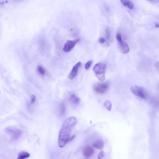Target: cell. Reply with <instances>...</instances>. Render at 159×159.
I'll return each instance as SVG.
<instances>
[{"instance_id": "cell-1", "label": "cell", "mask_w": 159, "mask_h": 159, "mask_svg": "<svg viewBox=\"0 0 159 159\" xmlns=\"http://www.w3.org/2000/svg\"><path fill=\"white\" fill-rule=\"evenodd\" d=\"M77 123V119L74 117H69L64 122L59 134L58 142L59 147H63L68 143L72 131Z\"/></svg>"}, {"instance_id": "cell-2", "label": "cell", "mask_w": 159, "mask_h": 159, "mask_svg": "<svg viewBox=\"0 0 159 159\" xmlns=\"http://www.w3.org/2000/svg\"><path fill=\"white\" fill-rule=\"evenodd\" d=\"M106 65L105 64L98 63L94 66L93 71L99 80L103 81L105 79Z\"/></svg>"}, {"instance_id": "cell-3", "label": "cell", "mask_w": 159, "mask_h": 159, "mask_svg": "<svg viewBox=\"0 0 159 159\" xmlns=\"http://www.w3.org/2000/svg\"><path fill=\"white\" fill-rule=\"evenodd\" d=\"M93 89L95 92L99 94L106 93L109 90L110 85L108 82L96 83L94 84Z\"/></svg>"}, {"instance_id": "cell-4", "label": "cell", "mask_w": 159, "mask_h": 159, "mask_svg": "<svg viewBox=\"0 0 159 159\" xmlns=\"http://www.w3.org/2000/svg\"><path fill=\"white\" fill-rule=\"evenodd\" d=\"M5 131L10 136L12 141L17 140L22 135V131L21 130L14 127H7L5 129Z\"/></svg>"}, {"instance_id": "cell-5", "label": "cell", "mask_w": 159, "mask_h": 159, "mask_svg": "<svg viewBox=\"0 0 159 159\" xmlns=\"http://www.w3.org/2000/svg\"><path fill=\"white\" fill-rule=\"evenodd\" d=\"M131 91L135 95L143 99H147L148 97V94L143 88L141 87L135 86H131Z\"/></svg>"}, {"instance_id": "cell-6", "label": "cell", "mask_w": 159, "mask_h": 159, "mask_svg": "<svg viewBox=\"0 0 159 159\" xmlns=\"http://www.w3.org/2000/svg\"><path fill=\"white\" fill-rule=\"evenodd\" d=\"M116 37L118 43L120 51L123 54L128 53L130 50L129 46L125 42L122 40L121 34L120 33L117 34Z\"/></svg>"}, {"instance_id": "cell-7", "label": "cell", "mask_w": 159, "mask_h": 159, "mask_svg": "<svg viewBox=\"0 0 159 159\" xmlns=\"http://www.w3.org/2000/svg\"><path fill=\"white\" fill-rule=\"evenodd\" d=\"M80 39H77L74 41H67L64 45L63 50L66 52H68L73 50L75 45L79 41Z\"/></svg>"}, {"instance_id": "cell-8", "label": "cell", "mask_w": 159, "mask_h": 159, "mask_svg": "<svg viewBox=\"0 0 159 159\" xmlns=\"http://www.w3.org/2000/svg\"><path fill=\"white\" fill-rule=\"evenodd\" d=\"M94 152V149L92 147L89 145H87L83 149V154L86 158H89L93 155Z\"/></svg>"}, {"instance_id": "cell-9", "label": "cell", "mask_w": 159, "mask_h": 159, "mask_svg": "<svg viewBox=\"0 0 159 159\" xmlns=\"http://www.w3.org/2000/svg\"><path fill=\"white\" fill-rule=\"evenodd\" d=\"M81 62H79L74 66L71 72L68 75V78L70 79H73L77 76L79 68L81 66Z\"/></svg>"}, {"instance_id": "cell-10", "label": "cell", "mask_w": 159, "mask_h": 159, "mask_svg": "<svg viewBox=\"0 0 159 159\" xmlns=\"http://www.w3.org/2000/svg\"><path fill=\"white\" fill-rule=\"evenodd\" d=\"M104 145V141L103 139H99L95 142L92 146L95 148L101 150L103 148Z\"/></svg>"}, {"instance_id": "cell-11", "label": "cell", "mask_w": 159, "mask_h": 159, "mask_svg": "<svg viewBox=\"0 0 159 159\" xmlns=\"http://www.w3.org/2000/svg\"><path fill=\"white\" fill-rule=\"evenodd\" d=\"M69 99L72 103L74 105H78L80 103V98L75 94H71L69 96Z\"/></svg>"}, {"instance_id": "cell-12", "label": "cell", "mask_w": 159, "mask_h": 159, "mask_svg": "<svg viewBox=\"0 0 159 159\" xmlns=\"http://www.w3.org/2000/svg\"><path fill=\"white\" fill-rule=\"evenodd\" d=\"M121 2L124 6H126L130 9L134 8V4L129 0H121Z\"/></svg>"}, {"instance_id": "cell-13", "label": "cell", "mask_w": 159, "mask_h": 159, "mask_svg": "<svg viewBox=\"0 0 159 159\" xmlns=\"http://www.w3.org/2000/svg\"><path fill=\"white\" fill-rule=\"evenodd\" d=\"M105 36L106 39V44L107 46H110V44L111 33L110 28L109 27H107L106 28L105 30Z\"/></svg>"}, {"instance_id": "cell-14", "label": "cell", "mask_w": 159, "mask_h": 159, "mask_svg": "<svg viewBox=\"0 0 159 159\" xmlns=\"http://www.w3.org/2000/svg\"><path fill=\"white\" fill-rule=\"evenodd\" d=\"M30 155L28 152H26L22 151L21 152L18 154V159H24L29 158L30 156Z\"/></svg>"}, {"instance_id": "cell-15", "label": "cell", "mask_w": 159, "mask_h": 159, "mask_svg": "<svg viewBox=\"0 0 159 159\" xmlns=\"http://www.w3.org/2000/svg\"><path fill=\"white\" fill-rule=\"evenodd\" d=\"M59 113L61 116H63L65 115L66 112V107L65 104L62 102L60 104Z\"/></svg>"}, {"instance_id": "cell-16", "label": "cell", "mask_w": 159, "mask_h": 159, "mask_svg": "<svg viewBox=\"0 0 159 159\" xmlns=\"http://www.w3.org/2000/svg\"><path fill=\"white\" fill-rule=\"evenodd\" d=\"M104 106L107 110L110 111L111 110L112 104L110 101L106 100L104 103Z\"/></svg>"}, {"instance_id": "cell-17", "label": "cell", "mask_w": 159, "mask_h": 159, "mask_svg": "<svg viewBox=\"0 0 159 159\" xmlns=\"http://www.w3.org/2000/svg\"><path fill=\"white\" fill-rule=\"evenodd\" d=\"M37 71L38 73L40 75H44L45 74V70L43 67L41 66H39L37 68Z\"/></svg>"}, {"instance_id": "cell-18", "label": "cell", "mask_w": 159, "mask_h": 159, "mask_svg": "<svg viewBox=\"0 0 159 159\" xmlns=\"http://www.w3.org/2000/svg\"><path fill=\"white\" fill-rule=\"evenodd\" d=\"M92 63V60H90L87 62L85 65V68L86 70L89 69Z\"/></svg>"}, {"instance_id": "cell-19", "label": "cell", "mask_w": 159, "mask_h": 159, "mask_svg": "<svg viewBox=\"0 0 159 159\" xmlns=\"http://www.w3.org/2000/svg\"><path fill=\"white\" fill-rule=\"evenodd\" d=\"M36 96L34 95H32L31 96V98H30V104L31 105L34 104L36 101Z\"/></svg>"}, {"instance_id": "cell-20", "label": "cell", "mask_w": 159, "mask_h": 159, "mask_svg": "<svg viewBox=\"0 0 159 159\" xmlns=\"http://www.w3.org/2000/svg\"><path fill=\"white\" fill-rule=\"evenodd\" d=\"M105 156V154H104L103 151H101L99 154L98 155V158L99 159Z\"/></svg>"}, {"instance_id": "cell-21", "label": "cell", "mask_w": 159, "mask_h": 159, "mask_svg": "<svg viewBox=\"0 0 159 159\" xmlns=\"http://www.w3.org/2000/svg\"><path fill=\"white\" fill-rule=\"evenodd\" d=\"M100 44H104L105 42V39L103 37L100 38L98 40Z\"/></svg>"}, {"instance_id": "cell-22", "label": "cell", "mask_w": 159, "mask_h": 159, "mask_svg": "<svg viewBox=\"0 0 159 159\" xmlns=\"http://www.w3.org/2000/svg\"><path fill=\"white\" fill-rule=\"evenodd\" d=\"M155 67L156 70L159 73V62H157L155 63Z\"/></svg>"}, {"instance_id": "cell-23", "label": "cell", "mask_w": 159, "mask_h": 159, "mask_svg": "<svg viewBox=\"0 0 159 159\" xmlns=\"http://www.w3.org/2000/svg\"><path fill=\"white\" fill-rule=\"evenodd\" d=\"M75 137V135H73V136H72L71 137H70L69 139V140L68 141V143L71 142L74 139Z\"/></svg>"}, {"instance_id": "cell-24", "label": "cell", "mask_w": 159, "mask_h": 159, "mask_svg": "<svg viewBox=\"0 0 159 159\" xmlns=\"http://www.w3.org/2000/svg\"><path fill=\"white\" fill-rule=\"evenodd\" d=\"M155 27L156 28H159V24L156 23L155 25Z\"/></svg>"}, {"instance_id": "cell-25", "label": "cell", "mask_w": 159, "mask_h": 159, "mask_svg": "<svg viewBox=\"0 0 159 159\" xmlns=\"http://www.w3.org/2000/svg\"><path fill=\"white\" fill-rule=\"evenodd\" d=\"M14 1L15 2H20L21 1H22V0H14Z\"/></svg>"}, {"instance_id": "cell-26", "label": "cell", "mask_w": 159, "mask_h": 159, "mask_svg": "<svg viewBox=\"0 0 159 159\" xmlns=\"http://www.w3.org/2000/svg\"><path fill=\"white\" fill-rule=\"evenodd\" d=\"M147 1H155V0H147Z\"/></svg>"}, {"instance_id": "cell-27", "label": "cell", "mask_w": 159, "mask_h": 159, "mask_svg": "<svg viewBox=\"0 0 159 159\" xmlns=\"http://www.w3.org/2000/svg\"></svg>"}]
</instances>
